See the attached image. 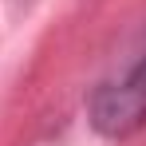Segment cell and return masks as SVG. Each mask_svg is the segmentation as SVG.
<instances>
[{"mask_svg": "<svg viewBox=\"0 0 146 146\" xmlns=\"http://www.w3.org/2000/svg\"><path fill=\"white\" fill-rule=\"evenodd\" d=\"M87 119L103 138H126L146 122V24L115 51L91 87Z\"/></svg>", "mask_w": 146, "mask_h": 146, "instance_id": "obj_1", "label": "cell"}]
</instances>
